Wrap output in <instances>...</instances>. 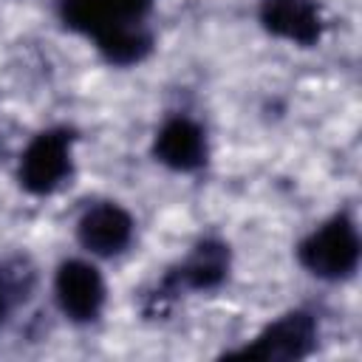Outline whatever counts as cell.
Masks as SVG:
<instances>
[{
  "instance_id": "cell-7",
  "label": "cell",
  "mask_w": 362,
  "mask_h": 362,
  "mask_svg": "<svg viewBox=\"0 0 362 362\" xmlns=\"http://www.w3.org/2000/svg\"><path fill=\"white\" fill-rule=\"evenodd\" d=\"M133 218L124 206L113 201H99L88 206L76 223V240L99 257L122 255L133 240Z\"/></svg>"
},
{
  "instance_id": "cell-5",
  "label": "cell",
  "mask_w": 362,
  "mask_h": 362,
  "mask_svg": "<svg viewBox=\"0 0 362 362\" xmlns=\"http://www.w3.org/2000/svg\"><path fill=\"white\" fill-rule=\"evenodd\" d=\"M314 345H317V322H314V317L305 314V311H288V314L277 317L274 322H269L249 345H243L240 351H235L229 356L283 362V359L308 356Z\"/></svg>"
},
{
  "instance_id": "cell-8",
  "label": "cell",
  "mask_w": 362,
  "mask_h": 362,
  "mask_svg": "<svg viewBox=\"0 0 362 362\" xmlns=\"http://www.w3.org/2000/svg\"><path fill=\"white\" fill-rule=\"evenodd\" d=\"M206 133L198 122L175 116L161 124L153 141V156L175 173H195L206 164Z\"/></svg>"
},
{
  "instance_id": "cell-1",
  "label": "cell",
  "mask_w": 362,
  "mask_h": 362,
  "mask_svg": "<svg viewBox=\"0 0 362 362\" xmlns=\"http://www.w3.org/2000/svg\"><path fill=\"white\" fill-rule=\"evenodd\" d=\"M150 6L153 0H59V17L71 31L93 37L107 62L136 65L153 48L144 28Z\"/></svg>"
},
{
  "instance_id": "cell-9",
  "label": "cell",
  "mask_w": 362,
  "mask_h": 362,
  "mask_svg": "<svg viewBox=\"0 0 362 362\" xmlns=\"http://www.w3.org/2000/svg\"><path fill=\"white\" fill-rule=\"evenodd\" d=\"M260 20L266 31L297 45H314L322 34L314 0H260Z\"/></svg>"
},
{
  "instance_id": "cell-4",
  "label": "cell",
  "mask_w": 362,
  "mask_h": 362,
  "mask_svg": "<svg viewBox=\"0 0 362 362\" xmlns=\"http://www.w3.org/2000/svg\"><path fill=\"white\" fill-rule=\"evenodd\" d=\"M229 274V249L221 240H201L192 255L178 263L164 280L161 286L153 291V305L150 311H161L175 294H181V288H192V291H209L218 288Z\"/></svg>"
},
{
  "instance_id": "cell-3",
  "label": "cell",
  "mask_w": 362,
  "mask_h": 362,
  "mask_svg": "<svg viewBox=\"0 0 362 362\" xmlns=\"http://www.w3.org/2000/svg\"><path fill=\"white\" fill-rule=\"evenodd\" d=\"M74 133L68 127H51L37 133L20 156V187L31 195L57 192L74 173Z\"/></svg>"
},
{
  "instance_id": "cell-6",
  "label": "cell",
  "mask_w": 362,
  "mask_h": 362,
  "mask_svg": "<svg viewBox=\"0 0 362 362\" xmlns=\"http://www.w3.org/2000/svg\"><path fill=\"white\" fill-rule=\"evenodd\" d=\"M54 297L71 322H93L105 308V280L88 260H65L54 277Z\"/></svg>"
},
{
  "instance_id": "cell-2",
  "label": "cell",
  "mask_w": 362,
  "mask_h": 362,
  "mask_svg": "<svg viewBox=\"0 0 362 362\" xmlns=\"http://www.w3.org/2000/svg\"><path fill=\"white\" fill-rule=\"evenodd\" d=\"M297 257L303 269L322 280H342L356 272L359 263V235L354 221L339 212L317 226L303 243L297 246Z\"/></svg>"
}]
</instances>
